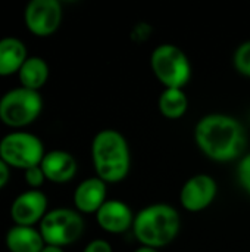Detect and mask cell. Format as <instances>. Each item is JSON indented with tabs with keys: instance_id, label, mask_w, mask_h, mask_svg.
<instances>
[{
	"instance_id": "2e32d148",
	"label": "cell",
	"mask_w": 250,
	"mask_h": 252,
	"mask_svg": "<svg viewBox=\"0 0 250 252\" xmlns=\"http://www.w3.org/2000/svg\"><path fill=\"white\" fill-rule=\"evenodd\" d=\"M18 77L21 87L38 92L47 83L49 65L40 56H28L24 65L21 66Z\"/></svg>"
},
{
	"instance_id": "5bb4252c",
	"label": "cell",
	"mask_w": 250,
	"mask_h": 252,
	"mask_svg": "<svg viewBox=\"0 0 250 252\" xmlns=\"http://www.w3.org/2000/svg\"><path fill=\"white\" fill-rule=\"evenodd\" d=\"M9 252H41L46 247L40 230L29 226H13L4 236Z\"/></svg>"
},
{
	"instance_id": "8fae6325",
	"label": "cell",
	"mask_w": 250,
	"mask_h": 252,
	"mask_svg": "<svg viewBox=\"0 0 250 252\" xmlns=\"http://www.w3.org/2000/svg\"><path fill=\"white\" fill-rule=\"evenodd\" d=\"M99 226L108 233H124L134 223L131 208L119 199H108L96 213Z\"/></svg>"
},
{
	"instance_id": "9c48e42d",
	"label": "cell",
	"mask_w": 250,
	"mask_h": 252,
	"mask_svg": "<svg viewBox=\"0 0 250 252\" xmlns=\"http://www.w3.org/2000/svg\"><path fill=\"white\" fill-rule=\"evenodd\" d=\"M218 186L209 174H196L190 177L180 192V202L184 210L199 213L206 210L217 198Z\"/></svg>"
},
{
	"instance_id": "30bf717a",
	"label": "cell",
	"mask_w": 250,
	"mask_h": 252,
	"mask_svg": "<svg viewBox=\"0 0 250 252\" xmlns=\"http://www.w3.org/2000/svg\"><path fill=\"white\" fill-rule=\"evenodd\" d=\"M47 214V196L41 190L29 189L18 195L10 207V217L15 226L40 224Z\"/></svg>"
},
{
	"instance_id": "ac0fdd59",
	"label": "cell",
	"mask_w": 250,
	"mask_h": 252,
	"mask_svg": "<svg viewBox=\"0 0 250 252\" xmlns=\"http://www.w3.org/2000/svg\"><path fill=\"white\" fill-rule=\"evenodd\" d=\"M233 63L234 68L237 69V72H240L242 75L250 77V40L242 43L233 56Z\"/></svg>"
},
{
	"instance_id": "3957f363",
	"label": "cell",
	"mask_w": 250,
	"mask_h": 252,
	"mask_svg": "<svg viewBox=\"0 0 250 252\" xmlns=\"http://www.w3.org/2000/svg\"><path fill=\"white\" fill-rule=\"evenodd\" d=\"M180 227V214L168 204H153L140 210L133 223L134 236L141 247L155 250L169 245L178 236Z\"/></svg>"
},
{
	"instance_id": "9a60e30c",
	"label": "cell",
	"mask_w": 250,
	"mask_h": 252,
	"mask_svg": "<svg viewBox=\"0 0 250 252\" xmlns=\"http://www.w3.org/2000/svg\"><path fill=\"white\" fill-rule=\"evenodd\" d=\"M28 53L22 40L16 37L0 38V77L19 72Z\"/></svg>"
},
{
	"instance_id": "44dd1931",
	"label": "cell",
	"mask_w": 250,
	"mask_h": 252,
	"mask_svg": "<svg viewBox=\"0 0 250 252\" xmlns=\"http://www.w3.org/2000/svg\"><path fill=\"white\" fill-rule=\"evenodd\" d=\"M83 252H112V247L105 239H94L84 248Z\"/></svg>"
},
{
	"instance_id": "7c38bea8",
	"label": "cell",
	"mask_w": 250,
	"mask_h": 252,
	"mask_svg": "<svg viewBox=\"0 0 250 252\" xmlns=\"http://www.w3.org/2000/svg\"><path fill=\"white\" fill-rule=\"evenodd\" d=\"M106 196V183L99 177H90L77 186L74 192V204L80 214H96L108 201Z\"/></svg>"
},
{
	"instance_id": "52a82bcc",
	"label": "cell",
	"mask_w": 250,
	"mask_h": 252,
	"mask_svg": "<svg viewBox=\"0 0 250 252\" xmlns=\"http://www.w3.org/2000/svg\"><path fill=\"white\" fill-rule=\"evenodd\" d=\"M38 230L46 245L63 248L78 241L84 232V220L77 210L56 208L47 211Z\"/></svg>"
},
{
	"instance_id": "7402d4cb",
	"label": "cell",
	"mask_w": 250,
	"mask_h": 252,
	"mask_svg": "<svg viewBox=\"0 0 250 252\" xmlns=\"http://www.w3.org/2000/svg\"><path fill=\"white\" fill-rule=\"evenodd\" d=\"M10 177V168L4 164V161L0 158V189H3Z\"/></svg>"
},
{
	"instance_id": "d6986e66",
	"label": "cell",
	"mask_w": 250,
	"mask_h": 252,
	"mask_svg": "<svg viewBox=\"0 0 250 252\" xmlns=\"http://www.w3.org/2000/svg\"><path fill=\"white\" fill-rule=\"evenodd\" d=\"M237 180L242 189L250 195V152L240 159L237 165Z\"/></svg>"
},
{
	"instance_id": "e0dca14e",
	"label": "cell",
	"mask_w": 250,
	"mask_h": 252,
	"mask_svg": "<svg viewBox=\"0 0 250 252\" xmlns=\"http://www.w3.org/2000/svg\"><path fill=\"white\" fill-rule=\"evenodd\" d=\"M189 109V97L183 89H164L159 96V111L168 120L181 118Z\"/></svg>"
},
{
	"instance_id": "6da1fadb",
	"label": "cell",
	"mask_w": 250,
	"mask_h": 252,
	"mask_svg": "<svg viewBox=\"0 0 250 252\" xmlns=\"http://www.w3.org/2000/svg\"><path fill=\"white\" fill-rule=\"evenodd\" d=\"M199 149L211 159L230 162L246 149V130L240 121L225 114H209L199 120L194 128Z\"/></svg>"
},
{
	"instance_id": "4fadbf2b",
	"label": "cell",
	"mask_w": 250,
	"mask_h": 252,
	"mask_svg": "<svg viewBox=\"0 0 250 252\" xmlns=\"http://www.w3.org/2000/svg\"><path fill=\"white\" fill-rule=\"evenodd\" d=\"M40 167L46 176V180L53 183L71 182L78 170L75 158L69 152L60 149L46 152Z\"/></svg>"
},
{
	"instance_id": "603a6c76",
	"label": "cell",
	"mask_w": 250,
	"mask_h": 252,
	"mask_svg": "<svg viewBox=\"0 0 250 252\" xmlns=\"http://www.w3.org/2000/svg\"><path fill=\"white\" fill-rule=\"evenodd\" d=\"M41 252H65L63 248H59V247H53V245H46Z\"/></svg>"
},
{
	"instance_id": "8992f818",
	"label": "cell",
	"mask_w": 250,
	"mask_h": 252,
	"mask_svg": "<svg viewBox=\"0 0 250 252\" xmlns=\"http://www.w3.org/2000/svg\"><path fill=\"white\" fill-rule=\"evenodd\" d=\"M46 155L40 137L28 131H12L0 140V158L10 168L28 170L38 167Z\"/></svg>"
},
{
	"instance_id": "5b68a950",
	"label": "cell",
	"mask_w": 250,
	"mask_h": 252,
	"mask_svg": "<svg viewBox=\"0 0 250 252\" xmlns=\"http://www.w3.org/2000/svg\"><path fill=\"white\" fill-rule=\"evenodd\" d=\"M43 111L40 92L16 87L6 92L0 99V121L12 128H22L32 124Z\"/></svg>"
},
{
	"instance_id": "ba28073f",
	"label": "cell",
	"mask_w": 250,
	"mask_h": 252,
	"mask_svg": "<svg viewBox=\"0 0 250 252\" xmlns=\"http://www.w3.org/2000/svg\"><path fill=\"white\" fill-rule=\"evenodd\" d=\"M62 4L57 0H31L24 12L25 27L37 37H49L62 22Z\"/></svg>"
},
{
	"instance_id": "277c9868",
	"label": "cell",
	"mask_w": 250,
	"mask_h": 252,
	"mask_svg": "<svg viewBox=\"0 0 250 252\" xmlns=\"http://www.w3.org/2000/svg\"><path fill=\"white\" fill-rule=\"evenodd\" d=\"M150 66L165 89H183L192 77L190 61L175 44H159L150 55Z\"/></svg>"
},
{
	"instance_id": "cb8c5ba5",
	"label": "cell",
	"mask_w": 250,
	"mask_h": 252,
	"mask_svg": "<svg viewBox=\"0 0 250 252\" xmlns=\"http://www.w3.org/2000/svg\"><path fill=\"white\" fill-rule=\"evenodd\" d=\"M134 252H159L155 248H149V247H140L139 250H136Z\"/></svg>"
},
{
	"instance_id": "7a4b0ae2",
	"label": "cell",
	"mask_w": 250,
	"mask_h": 252,
	"mask_svg": "<svg viewBox=\"0 0 250 252\" xmlns=\"http://www.w3.org/2000/svg\"><path fill=\"white\" fill-rule=\"evenodd\" d=\"M96 174L105 183L122 182L131 168V154L125 137L112 128L99 131L91 142Z\"/></svg>"
},
{
	"instance_id": "ffe728a7",
	"label": "cell",
	"mask_w": 250,
	"mask_h": 252,
	"mask_svg": "<svg viewBox=\"0 0 250 252\" xmlns=\"http://www.w3.org/2000/svg\"><path fill=\"white\" fill-rule=\"evenodd\" d=\"M24 173H25L24 177H25L27 185H28L31 189H34V190H38V188H41L43 183L46 182V176H44V173H43V170H41L40 165H38V167L28 168V170H25Z\"/></svg>"
}]
</instances>
